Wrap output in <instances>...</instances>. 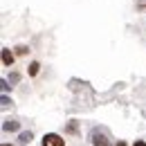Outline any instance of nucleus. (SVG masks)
Masks as SVG:
<instances>
[{
	"mask_svg": "<svg viewBox=\"0 0 146 146\" xmlns=\"http://www.w3.org/2000/svg\"><path fill=\"white\" fill-rule=\"evenodd\" d=\"M90 139H92V146H110V139H108V133L101 130V128H94L90 133Z\"/></svg>",
	"mask_w": 146,
	"mask_h": 146,
	"instance_id": "nucleus-1",
	"label": "nucleus"
},
{
	"mask_svg": "<svg viewBox=\"0 0 146 146\" xmlns=\"http://www.w3.org/2000/svg\"><path fill=\"white\" fill-rule=\"evenodd\" d=\"M40 146H65V139L61 135H56V133H45Z\"/></svg>",
	"mask_w": 146,
	"mask_h": 146,
	"instance_id": "nucleus-2",
	"label": "nucleus"
},
{
	"mask_svg": "<svg viewBox=\"0 0 146 146\" xmlns=\"http://www.w3.org/2000/svg\"><path fill=\"white\" fill-rule=\"evenodd\" d=\"M16 61V52H11L9 47H2V65L5 68H11Z\"/></svg>",
	"mask_w": 146,
	"mask_h": 146,
	"instance_id": "nucleus-3",
	"label": "nucleus"
},
{
	"mask_svg": "<svg viewBox=\"0 0 146 146\" xmlns=\"http://www.w3.org/2000/svg\"><path fill=\"white\" fill-rule=\"evenodd\" d=\"M32 139H34V135H32V130H23V133L18 135V142H20L23 146H27L29 142H32Z\"/></svg>",
	"mask_w": 146,
	"mask_h": 146,
	"instance_id": "nucleus-4",
	"label": "nucleus"
},
{
	"mask_svg": "<svg viewBox=\"0 0 146 146\" xmlns=\"http://www.w3.org/2000/svg\"><path fill=\"white\" fill-rule=\"evenodd\" d=\"M2 128H5L7 133H16V130L20 128V124H18V121H14V119H7V121L2 124Z\"/></svg>",
	"mask_w": 146,
	"mask_h": 146,
	"instance_id": "nucleus-5",
	"label": "nucleus"
},
{
	"mask_svg": "<svg viewBox=\"0 0 146 146\" xmlns=\"http://www.w3.org/2000/svg\"><path fill=\"white\" fill-rule=\"evenodd\" d=\"M38 70H40V63H38V61H32L29 68H27V74H29V76H36Z\"/></svg>",
	"mask_w": 146,
	"mask_h": 146,
	"instance_id": "nucleus-6",
	"label": "nucleus"
},
{
	"mask_svg": "<svg viewBox=\"0 0 146 146\" xmlns=\"http://www.w3.org/2000/svg\"><path fill=\"white\" fill-rule=\"evenodd\" d=\"M65 133H68V135H76V133H79V121H70V124L65 126Z\"/></svg>",
	"mask_w": 146,
	"mask_h": 146,
	"instance_id": "nucleus-7",
	"label": "nucleus"
},
{
	"mask_svg": "<svg viewBox=\"0 0 146 146\" xmlns=\"http://www.w3.org/2000/svg\"><path fill=\"white\" fill-rule=\"evenodd\" d=\"M29 54V47H27V45H18V47H16V56H27Z\"/></svg>",
	"mask_w": 146,
	"mask_h": 146,
	"instance_id": "nucleus-8",
	"label": "nucleus"
},
{
	"mask_svg": "<svg viewBox=\"0 0 146 146\" xmlns=\"http://www.w3.org/2000/svg\"><path fill=\"white\" fill-rule=\"evenodd\" d=\"M18 79H20V74H18V72H14L11 76H9V81H11V83H18Z\"/></svg>",
	"mask_w": 146,
	"mask_h": 146,
	"instance_id": "nucleus-9",
	"label": "nucleus"
},
{
	"mask_svg": "<svg viewBox=\"0 0 146 146\" xmlns=\"http://www.w3.org/2000/svg\"><path fill=\"white\" fill-rule=\"evenodd\" d=\"M0 86H2V90H9V81H7V79H2V81H0Z\"/></svg>",
	"mask_w": 146,
	"mask_h": 146,
	"instance_id": "nucleus-10",
	"label": "nucleus"
},
{
	"mask_svg": "<svg viewBox=\"0 0 146 146\" xmlns=\"http://www.w3.org/2000/svg\"><path fill=\"white\" fill-rule=\"evenodd\" d=\"M9 104H11V101H9V97H7V94H5V97H2V108H7V106H9Z\"/></svg>",
	"mask_w": 146,
	"mask_h": 146,
	"instance_id": "nucleus-11",
	"label": "nucleus"
},
{
	"mask_svg": "<svg viewBox=\"0 0 146 146\" xmlns=\"http://www.w3.org/2000/svg\"><path fill=\"white\" fill-rule=\"evenodd\" d=\"M133 146H146V142H144V139H137V142H135Z\"/></svg>",
	"mask_w": 146,
	"mask_h": 146,
	"instance_id": "nucleus-12",
	"label": "nucleus"
},
{
	"mask_svg": "<svg viewBox=\"0 0 146 146\" xmlns=\"http://www.w3.org/2000/svg\"><path fill=\"white\" fill-rule=\"evenodd\" d=\"M115 146H126V142H121V139H119V142H117Z\"/></svg>",
	"mask_w": 146,
	"mask_h": 146,
	"instance_id": "nucleus-13",
	"label": "nucleus"
},
{
	"mask_svg": "<svg viewBox=\"0 0 146 146\" xmlns=\"http://www.w3.org/2000/svg\"><path fill=\"white\" fill-rule=\"evenodd\" d=\"M2 146H14V144H2Z\"/></svg>",
	"mask_w": 146,
	"mask_h": 146,
	"instance_id": "nucleus-14",
	"label": "nucleus"
}]
</instances>
